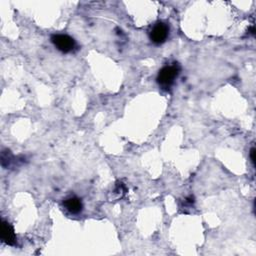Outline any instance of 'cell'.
<instances>
[{"mask_svg":"<svg viewBox=\"0 0 256 256\" xmlns=\"http://www.w3.org/2000/svg\"><path fill=\"white\" fill-rule=\"evenodd\" d=\"M64 205H65L66 209L71 212V213H79L80 211L82 210V202L81 200H80L79 198L77 197H70L68 199L65 200V202H64Z\"/></svg>","mask_w":256,"mask_h":256,"instance_id":"5b68a950","label":"cell"},{"mask_svg":"<svg viewBox=\"0 0 256 256\" xmlns=\"http://www.w3.org/2000/svg\"><path fill=\"white\" fill-rule=\"evenodd\" d=\"M1 239L8 245H14L16 242V235L13 227L6 221L1 224Z\"/></svg>","mask_w":256,"mask_h":256,"instance_id":"277c9868","label":"cell"},{"mask_svg":"<svg viewBox=\"0 0 256 256\" xmlns=\"http://www.w3.org/2000/svg\"><path fill=\"white\" fill-rule=\"evenodd\" d=\"M51 41L58 50L64 53L72 51L75 47L74 39L65 34H55L51 37Z\"/></svg>","mask_w":256,"mask_h":256,"instance_id":"7a4b0ae2","label":"cell"},{"mask_svg":"<svg viewBox=\"0 0 256 256\" xmlns=\"http://www.w3.org/2000/svg\"><path fill=\"white\" fill-rule=\"evenodd\" d=\"M180 72V66L178 63H173L172 65L165 66L159 71L157 76V82L162 88H169L173 83L176 77Z\"/></svg>","mask_w":256,"mask_h":256,"instance_id":"6da1fadb","label":"cell"},{"mask_svg":"<svg viewBox=\"0 0 256 256\" xmlns=\"http://www.w3.org/2000/svg\"><path fill=\"white\" fill-rule=\"evenodd\" d=\"M169 27L163 22H159L153 27L152 31L150 32V39L155 44H162L167 39Z\"/></svg>","mask_w":256,"mask_h":256,"instance_id":"3957f363","label":"cell"},{"mask_svg":"<svg viewBox=\"0 0 256 256\" xmlns=\"http://www.w3.org/2000/svg\"><path fill=\"white\" fill-rule=\"evenodd\" d=\"M250 158H251V161L253 162V164H255V149L252 148L250 151Z\"/></svg>","mask_w":256,"mask_h":256,"instance_id":"8992f818","label":"cell"}]
</instances>
